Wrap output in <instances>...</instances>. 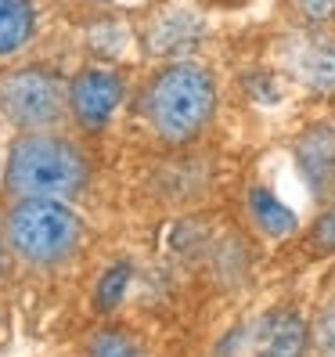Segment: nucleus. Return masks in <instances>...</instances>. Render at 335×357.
<instances>
[{"label": "nucleus", "mask_w": 335, "mask_h": 357, "mask_svg": "<svg viewBox=\"0 0 335 357\" xmlns=\"http://www.w3.org/2000/svg\"><path fill=\"white\" fill-rule=\"evenodd\" d=\"M217 76L202 61H166L148 76L137 101V116L148 134L166 149H187L195 144L217 119Z\"/></svg>", "instance_id": "f257e3e1"}, {"label": "nucleus", "mask_w": 335, "mask_h": 357, "mask_svg": "<svg viewBox=\"0 0 335 357\" xmlns=\"http://www.w3.org/2000/svg\"><path fill=\"white\" fill-rule=\"evenodd\" d=\"M91 184V159L58 130H26L8 144L0 188L11 199H61L72 202Z\"/></svg>", "instance_id": "f03ea898"}, {"label": "nucleus", "mask_w": 335, "mask_h": 357, "mask_svg": "<svg viewBox=\"0 0 335 357\" xmlns=\"http://www.w3.org/2000/svg\"><path fill=\"white\" fill-rule=\"evenodd\" d=\"M0 238L8 242L18 264L33 271H54L79 253L87 224L61 199H11L0 220Z\"/></svg>", "instance_id": "7ed1b4c3"}, {"label": "nucleus", "mask_w": 335, "mask_h": 357, "mask_svg": "<svg viewBox=\"0 0 335 357\" xmlns=\"http://www.w3.org/2000/svg\"><path fill=\"white\" fill-rule=\"evenodd\" d=\"M69 116V79L47 61H22L0 73V119L26 130H54Z\"/></svg>", "instance_id": "20e7f679"}, {"label": "nucleus", "mask_w": 335, "mask_h": 357, "mask_svg": "<svg viewBox=\"0 0 335 357\" xmlns=\"http://www.w3.org/2000/svg\"><path fill=\"white\" fill-rule=\"evenodd\" d=\"M127 98V76L112 66H83L69 79V119L76 130L98 134L112 123L116 109Z\"/></svg>", "instance_id": "39448f33"}, {"label": "nucleus", "mask_w": 335, "mask_h": 357, "mask_svg": "<svg viewBox=\"0 0 335 357\" xmlns=\"http://www.w3.org/2000/svg\"><path fill=\"white\" fill-rule=\"evenodd\" d=\"M292 159H296V170L306 181L313 199L318 202L335 199V123L321 119L310 123L303 134H296Z\"/></svg>", "instance_id": "423d86ee"}, {"label": "nucleus", "mask_w": 335, "mask_h": 357, "mask_svg": "<svg viewBox=\"0 0 335 357\" xmlns=\"http://www.w3.org/2000/svg\"><path fill=\"white\" fill-rule=\"evenodd\" d=\"M285 69L296 76L306 91H335V40L318 29L296 33L285 47Z\"/></svg>", "instance_id": "0eeeda50"}, {"label": "nucleus", "mask_w": 335, "mask_h": 357, "mask_svg": "<svg viewBox=\"0 0 335 357\" xmlns=\"http://www.w3.org/2000/svg\"><path fill=\"white\" fill-rule=\"evenodd\" d=\"M253 357H310V321L296 307L270 310L260 325Z\"/></svg>", "instance_id": "6e6552de"}, {"label": "nucleus", "mask_w": 335, "mask_h": 357, "mask_svg": "<svg viewBox=\"0 0 335 357\" xmlns=\"http://www.w3.org/2000/svg\"><path fill=\"white\" fill-rule=\"evenodd\" d=\"M36 36L33 0H0V58H11Z\"/></svg>", "instance_id": "1a4fd4ad"}, {"label": "nucleus", "mask_w": 335, "mask_h": 357, "mask_svg": "<svg viewBox=\"0 0 335 357\" xmlns=\"http://www.w3.org/2000/svg\"><path fill=\"white\" fill-rule=\"evenodd\" d=\"M249 213H253V224L270 238H281V235L296 231V213L288 206H281L267 188H253L249 192Z\"/></svg>", "instance_id": "9d476101"}, {"label": "nucleus", "mask_w": 335, "mask_h": 357, "mask_svg": "<svg viewBox=\"0 0 335 357\" xmlns=\"http://www.w3.org/2000/svg\"><path fill=\"white\" fill-rule=\"evenodd\" d=\"M130 275H134L130 260H119V264H112V267H104V275H101L98 285H94V310H98V314H112V310L123 303V296H127V285H130Z\"/></svg>", "instance_id": "9b49d317"}, {"label": "nucleus", "mask_w": 335, "mask_h": 357, "mask_svg": "<svg viewBox=\"0 0 335 357\" xmlns=\"http://www.w3.org/2000/svg\"><path fill=\"white\" fill-rule=\"evenodd\" d=\"M303 249L310 257H335V199L325 202V209L318 217H313V224L306 227L303 235Z\"/></svg>", "instance_id": "f8f14e48"}, {"label": "nucleus", "mask_w": 335, "mask_h": 357, "mask_svg": "<svg viewBox=\"0 0 335 357\" xmlns=\"http://www.w3.org/2000/svg\"><path fill=\"white\" fill-rule=\"evenodd\" d=\"M87 357H144L141 347L119 328H101L87 340Z\"/></svg>", "instance_id": "ddd939ff"}, {"label": "nucleus", "mask_w": 335, "mask_h": 357, "mask_svg": "<svg viewBox=\"0 0 335 357\" xmlns=\"http://www.w3.org/2000/svg\"><path fill=\"white\" fill-rule=\"evenodd\" d=\"M310 357H335V300H328L310 321Z\"/></svg>", "instance_id": "4468645a"}, {"label": "nucleus", "mask_w": 335, "mask_h": 357, "mask_svg": "<svg viewBox=\"0 0 335 357\" xmlns=\"http://www.w3.org/2000/svg\"><path fill=\"white\" fill-rule=\"evenodd\" d=\"M292 8L306 29H325L335 22V0H292Z\"/></svg>", "instance_id": "2eb2a0df"}, {"label": "nucleus", "mask_w": 335, "mask_h": 357, "mask_svg": "<svg viewBox=\"0 0 335 357\" xmlns=\"http://www.w3.org/2000/svg\"><path fill=\"white\" fill-rule=\"evenodd\" d=\"M8 260H11V249H8V242L0 238V278L8 275Z\"/></svg>", "instance_id": "dca6fc26"}]
</instances>
